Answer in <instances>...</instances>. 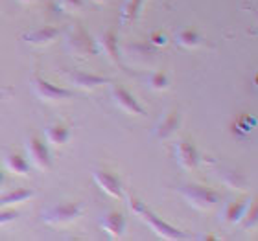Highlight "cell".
<instances>
[{"label":"cell","instance_id":"6da1fadb","mask_svg":"<svg viewBox=\"0 0 258 241\" xmlns=\"http://www.w3.org/2000/svg\"><path fill=\"white\" fill-rule=\"evenodd\" d=\"M129 201H131V208H133L135 214L139 215L142 221H146V223L150 225L151 230L155 232L159 237L168 239V241L188 239V236H186L184 232H181L179 228H175V226H172V225H168L166 221H162L159 215L153 214V212H151L148 206H144L140 201H137V199H129Z\"/></svg>","mask_w":258,"mask_h":241},{"label":"cell","instance_id":"7a4b0ae2","mask_svg":"<svg viewBox=\"0 0 258 241\" xmlns=\"http://www.w3.org/2000/svg\"><path fill=\"white\" fill-rule=\"evenodd\" d=\"M64 48L69 50L70 55H74L78 59H89V57H94L98 54L96 39L92 37L85 28L78 26V24L70 28L67 33Z\"/></svg>","mask_w":258,"mask_h":241},{"label":"cell","instance_id":"3957f363","mask_svg":"<svg viewBox=\"0 0 258 241\" xmlns=\"http://www.w3.org/2000/svg\"><path fill=\"white\" fill-rule=\"evenodd\" d=\"M184 197V201L196 210H210L220 203V193L207 186H198V184H188L181 186L177 190Z\"/></svg>","mask_w":258,"mask_h":241},{"label":"cell","instance_id":"277c9868","mask_svg":"<svg viewBox=\"0 0 258 241\" xmlns=\"http://www.w3.org/2000/svg\"><path fill=\"white\" fill-rule=\"evenodd\" d=\"M30 85H32V92L33 96L41 100V102L46 103H57V102H64V100H70L72 98V92L63 89V87H57L50 81L39 77V75H33L30 79Z\"/></svg>","mask_w":258,"mask_h":241},{"label":"cell","instance_id":"5b68a950","mask_svg":"<svg viewBox=\"0 0 258 241\" xmlns=\"http://www.w3.org/2000/svg\"><path fill=\"white\" fill-rule=\"evenodd\" d=\"M83 212V206L80 203H59L46 210L43 214V221L50 226H59V225H69L72 221H76Z\"/></svg>","mask_w":258,"mask_h":241},{"label":"cell","instance_id":"8992f818","mask_svg":"<svg viewBox=\"0 0 258 241\" xmlns=\"http://www.w3.org/2000/svg\"><path fill=\"white\" fill-rule=\"evenodd\" d=\"M26 155L33 166L37 168V170H41V172H48L50 168H52V156H50L48 147H46V144H44L39 136H35V134L28 136Z\"/></svg>","mask_w":258,"mask_h":241},{"label":"cell","instance_id":"52a82bcc","mask_svg":"<svg viewBox=\"0 0 258 241\" xmlns=\"http://www.w3.org/2000/svg\"><path fill=\"white\" fill-rule=\"evenodd\" d=\"M111 96H113L114 105H116L122 113L133 114V116H144L146 114L142 105L137 102V98H135L129 91H125L124 87L113 85V89H111Z\"/></svg>","mask_w":258,"mask_h":241},{"label":"cell","instance_id":"ba28073f","mask_svg":"<svg viewBox=\"0 0 258 241\" xmlns=\"http://www.w3.org/2000/svg\"><path fill=\"white\" fill-rule=\"evenodd\" d=\"M92 179L96 182V186L107 193L109 197H113V199L124 197L122 182H120V179L116 177L114 173H109V172H105V170H96V172H92Z\"/></svg>","mask_w":258,"mask_h":241},{"label":"cell","instance_id":"9c48e42d","mask_svg":"<svg viewBox=\"0 0 258 241\" xmlns=\"http://www.w3.org/2000/svg\"><path fill=\"white\" fill-rule=\"evenodd\" d=\"M175 160L177 164L183 170L186 172H192L196 170L199 164V155H198V149H196V145L190 142V140H181L175 144Z\"/></svg>","mask_w":258,"mask_h":241},{"label":"cell","instance_id":"30bf717a","mask_svg":"<svg viewBox=\"0 0 258 241\" xmlns=\"http://www.w3.org/2000/svg\"><path fill=\"white\" fill-rule=\"evenodd\" d=\"M96 46H98V52H102L111 63L120 64V46H118L116 33L111 32V30L102 32L96 39Z\"/></svg>","mask_w":258,"mask_h":241},{"label":"cell","instance_id":"8fae6325","mask_svg":"<svg viewBox=\"0 0 258 241\" xmlns=\"http://www.w3.org/2000/svg\"><path fill=\"white\" fill-rule=\"evenodd\" d=\"M100 226H102L103 232H105L109 237L120 239V237H124V234H125L127 219H125V215L120 214V212H109V214H105L102 219H100Z\"/></svg>","mask_w":258,"mask_h":241},{"label":"cell","instance_id":"7c38bea8","mask_svg":"<svg viewBox=\"0 0 258 241\" xmlns=\"http://www.w3.org/2000/svg\"><path fill=\"white\" fill-rule=\"evenodd\" d=\"M59 37V30L54 26H41L37 30H32L22 35V41L32 46H46V44L54 43Z\"/></svg>","mask_w":258,"mask_h":241},{"label":"cell","instance_id":"4fadbf2b","mask_svg":"<svg viewBox=\"0 0 258 241\" xmlns=\"http://www.w3.org/2000/svg\"><path fill=\"white\" fill-rule=\"evenodd\" d=\"M179 125H181V114H179V111H175V109H173V111H168V113L159 120V123H157L155 131H153V136L159 140L170 138V136H173V133L179 129Z\"/></svg>","mask_w":258,"mask_h":241},{"label":"cell","instance_id":"5bb4252c","mask_svg":"<svg viewBox=\"0 0 258 241\" xmlns=\"http://www.w3.org/2000/svg\"><path fill=\"white\" fill-rule=\"evenodd\" d=\"M69 79L76 89H81V91H94V89L105 85V83H111L107 77L89 74V72H70Z\"/></svg>","mask_w":258,"mask_h":241},{"label":"cell","instance_id":"9a60e30c","mask_svg":"<svg viewBox=\"0 0 258 241\" xmlns=\"http://www.w3.org/2000/svg\"><path fill=\"white\" fill-rule=\"evenodd\" d=\"M251 204H253L251 199H243V201H238V203H229L223 208V214H221L223 215V221L229 223V225H238Z\"/></svg>","mask_w":258,"mask_h":241},{"label":"cell","instance_id":"2e32d148","mask_svg":"<svg viewBox=\"0 0 258 241\" xmlns=\"http://www.w3.org/2000/svg\"><path fill=\"white\" fill-rule=\"evenodd\" d=\"M175 43H177V46H181V48L194 50V48H198V46H201L203 35H201L198 30H194V28H183V30H179L177 35H175Z\"/></svg>","mask_w":258,"mask_h":241},{"label":"cell","instance_id":"e0dca14e","mask_svg":"<svg viewBox=\"0 0 258 241\" xmlns=\"http://www.w3.org/2000/svg\"><path fill=\"white\" fill-rule=\"evenodd\" d=\"M44 138L48 140L52 145H55V147H61V145H64L69 142L70 129L67 127V125H61V123L50 125V127H46V131H44Z\"/></svg>","mask_w":258,"mask_h":241},{"label":"cell","instance_id":"ac0fdd59","mask_svg":"<svg viewBox=\"0 0 258 241\" xmlns=\"http://www.w3.org/2000/svg\"><path fill=\"white\" fill-rule=\"evenodd\" d=\"M4 164L8 168V172L15 173V175H28V172H30V164L21 153H8L4 156Z\"/></svg>","mask_w":258,"mask_h":241},{"label":"cell","instance_id":"d6986e66","mask_svg":"<svg viewBox=\"0 0 258 241\" xmlns=\"http://www.w3.org/2000/svg\"><path fill=\"white\" fill-rule=\"evenodd\" d=\"M35 195L33 190H28V188H17L13 192L6 193L0 197V206H13V204H21L24 201H30V199Z\"/></svg>","mask_w":258,"mask_h":241},{"label":"cell","instance_id":"ffe728a7","mask_svg":"<svg viewBox=\"0 0 258 241\" xmlns=\"http://www.w3.org/2000/svg\"><path fill=\"white\" fill-rule=\"evenodd\" d=\"M142 6H144V0H125L124 6H122V11H120V19L124 24H131L139 19L140 11H142Z\"/></svg>","mask_w":258,"mask_h":241},{"label":"cell","instance_id":"44dd1931","mask_svg":"<svg viewBox=\"0 0 258 241\" xmlns=\"http://www.w3.org/2000/svg\"><path fill=\"white\" fill-rule=\"evenodd\" d=\"M148 85H150L151 91L162 92L170 87V77H168V74L162 72V70L161 72H153V74L150 75V79H148Z\"/></svg>","mask_w":258,"mask_h":241},{"label":"cell","instance_id":"7402d4cb","mask_svg":"<svg viewBox=\"0 0 258 241\" xmlns=\"http://www.w3.org/2000/svg\"><path fill=\"white\" fill-rule=\"evenodd\" d=\"M256 221H258V210H256L254 204H251V206L247 208V212L243 214V217H242L240 223H243V226H245L247 230H251V228L256 226Z\"/></svg>","mask_w":258,"mask_h":241},{"label":"cell","instance_id":"603a6c76","mask_svg":"<svg viewBox=\"0 0 258 241\" xmlns=\"http://www.w3.org/2000/svg\"><path fill=\"white\" fill-rule=\"evenodd\" d=\"M223 182H225L227 186L231 188H238V190H242V188H245V179L240 175L238 172H229L223 177Z\"/></svg>","mask_w":258,"mask_h":241},{"label":"cell","instance_id":"cb8c5ba5","mask_svg":"<svg viewBox=\"0 0 258 241\" xmlns=\"http://www.w3.org/2000/svg\"><path fill=\"white\" fill-rule=\"evenodd\" d=\"M57 2V6H59V10L67 11V13H70V11H78L83 8V2L85 0H55Z\"/></svg>","mask_w":258,"mask_h":241},{"label":"cell","instance_id":"d4e9b609","mask_svg":"<svg viewBox=\"0 0 258 241\" xmlns=\"http://www.w3.org/2000/svg\"><path fill=\"white\" fill-rule=\"evenodd\" d=\"M17 217H19L17 210H11L10 206H4V210H0V226L10 225V223L17 221Z\"/></svg>","mask_w":258,"mask_h":241},{"label":"cell","instance_id":"484cf974","mask_svg":"<svg viewBox=\"0 0 258 241\" xmlns=\"http://www.w3.org/2000/svg\"><path fill=\"white\" fill-rule=\"evenodd\" d=\"M166 43H168V39L162 32H153L150 35V44L153 48H161V46H164Z\"/></svg>","mask_w":258,"mask_h":241},{"label":"cell","instance_id":"4316f807","mask_svg":"<svg viewBox=\"0 0 258 241\" xmlns=\"http://www.w3.org/2000/svg\"><path fill=\"white\" fill-rule=\"evenodd\" d=\"M4 188V173H2V170H0V190Z\"/></svg>","mask_w":258,"mask_h":241},{"label":"cell","instance_id":"83f0119b","mask_svg":"<svg viewBox=\"0 0 258 241\" xmlns=\"http://www.w3.org/2000/svg\"><path fill=\"white\" fill-rule=\"evenodd\" d=\"M19 2H22V4H32V2H35V0H19Z\"/></svg>","mask_w":258,"mask_h":241},{"label":"cell","instance_id":"f1b7e54d","mask_svg":"<svg viewBox=\"0 0 258 241\" xmlns=\"http://www.w3.org/2000/svg\"><path fill=\"white\" fill-rule=\"evenodd\" d=\"M92 2H96V4H103V2H107V0H92Z\"/></svg>","mask_w":258,"mask_h":241}]
</instances>
